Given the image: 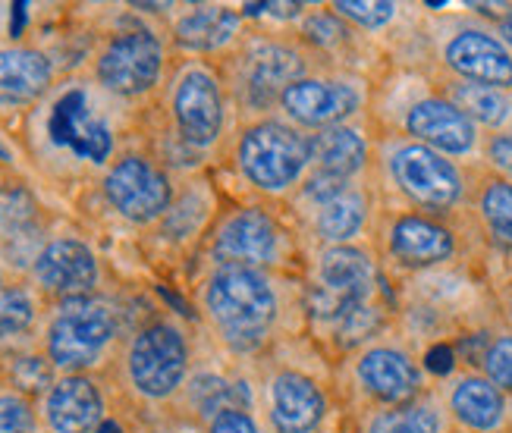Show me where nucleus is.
I'll return each mask as SVG.
<instances>
[{
    "label": "nucleus",
    "mask_w": 512,
    "mask_h": 433,
    "mask_svg": "<svg viewBox=\"0 0 512 433\" xmlns=\"http://www.w3.org/2000/svg\"><path fill=\"white\" fill-rule=\"evenodd\" d=\"M195 305L233 358H261L305 321L293 273L211 267L195 286Z\"/></svg>",
    "instance_id": "nucleus-1"
},
{
    "label": "nucleus",
    "mask_w": 512,
    "mask_h": 433,
    "mask_svg": "<svg viewBox=\"0 0 512 433\" xmlns=\"http://www.w3.org/2000/svg\"><path fill=\"white\" fill-rule=\"evenodd\" d=\"M110 104L117 101L104 95L92 79L54 85L29 120L32 154L38 164H48L60 173H104L117 157V123Z\"/></svg>",
    "instance_id": "nucleus-2"
},
{
    "label": "nucleus",
    "mask_w": 512,
    "mask_h": 433,
    "mask_svg": "<svg viewBox=\"0 0 512 433\" xmlns=\"http://www.w3.org/2000/svg\"><path fill=\"white\" fill-rule=\"evenodd\" d=\"M192 371L195 346L189 330L173 317H151L126 333L107 374L129 408L164 415L176 412Z\"/></svg>",
    "instance_id": "nucleus-3"
},
{
    "label": "nucleus",
    "mask_w": 512,
    "mask_h": 433,
    "mask_svg": "<svg viewBox=\"0 0 512 433\" xmlns=\"http://www.w3.org/2000/svg\"><path fill=\"white\" fill-rule=\"evenodd\" d=\"M233 95L220 60L186 57L176 60L161 88L164 123L158 135L164 142L183 145L198 161L217 154L227 142H233L230 113Z\"/></svg>",
    "instance_id": "nucleus-4"
},
{
    "label": "nucleus",
    "mask_w": 512,
    "mask_h": 433,
    "mask_svg": "<svg viewBox=\"0 0 512 433\" xmlns=\"http://www.w3.org/2000/svg\"><path fill=\"white\" fill-rule=\"evenodd\" d=\"M315 54H311L299 35L286 38L283 32H246L236 48L220 60V70L227 76L233 104L249 120L274 117L283 91L315 73Z\"/></svg>",
    "instance_id": "nucleus-5"
},
{
    "label": "nucleus",
    "mask_w": 512,
    "mask_h": 433,
    "mask_svg": "<svg viewBox=\"0 0 512 433\" xmlns=\"http://www.w3.org/2000/svg\"><path fill=\"white\" fill-rule=\"evenodd\" d=\"M374 164L390 192L403 201V211L450 217L469 204L475 170L428 145L384 132L374 145Z\"/></svg>",
    "instance_id": "nucleus-6"
},
{
    "label": "nucleus",
    "mask_w": 512,
    "mask_h": 433,
    "mask_svg": "<svg viewBox=\"0 0 512 433\" xmlns=\"http://www.w3.org/2000/svg\"><path fill=\"white\" fill-rule=\"evenodd\" d=\"M126 339L123 311L107 295H82L51 305L41 352L57 374H101Z\"/></svg>",
    "instance_id": "nucleus-7"
},
{
    "label": "nucleus",
    "mask_w": 512,
    "mask_h": 433,
    "mask_svg": "<svg viewBox=\"0 0 512 433\" xmlns=\"http://www.w3.org/2000/svg\"><path fill=\"white\" fill-rule=\"evenodd\" d=\"M230 161L255 195L286 201L311 173V135L283 117L249 120L233 132Z\"/></svg>",
    "instance_id": "nucleus-8"
},
{
    "label": "nucleus",
    "mask_w": 512,
    "mask_h": 433,
    "mask_svg": "<svg viewBox=\"0 0 512 433\" xmlns=\"http://www.w3.org/2000/svg\"><path fill=\"white\" fill-rule=\"evenodd\" d=\"M299 230L264 204H242L211 223L208 261L211 267H252L293 273L299 270Z\"/></svg>",
    "instance_id": "nucleus-9"
},
{
    "label": "nucleus",
    "mask_w": 512,
    "mask_h": 433,
    "mask_svg": "<svg viewBox=\"0 0 512 433\" xmlns=\"http://www.w3.org/2000/svg\"><path fill=\"white\" fill-rule=\"evenodd\" d=\"M170 48L148 26L123 29L101 44L92 63V82L120 104H136L158 95L170 73Z\"/></svg>",
    "instance_id": "nucleus-10"
},
{
    "label": "nucleus",
    "mask_w": 512,
    "mask_h": 433,
    "mask_svg": "<svg viewBox=\"0 0 512 433\" xmlns=\"http://www.w3.org/2000/svg\"><path fill=\"white\" fill-rule=\"evenodd\" d=\"M377 286H381L377 258L365 245L318 248L315 261H311V277L302 286L305 317L330 327L349 308L374 302Z\"/></svg>",
    "instance_id": "nucleus-11"
},
{
    "label": "nucleus",
    "mask_w": 512,
    "mask_h": 433,
    "mask_svg": "<svg viewBox=\"0 0 512 433\" xmlns=\"http://www.w3.org/2000/svg\"><path fill=\"white\" fill-rule=\"evenodd\" d=\"M101 195L107 208L132 226L161 223L176 198L170 170L151 151H120L101 173Z\"/></svg>",
    "instance_id": "nucleus-12"
},
{
    "label": "nucleus",
    "mask_w": 512,
    "mask_h": 433,
    "mask_svg": "<svg viewBox=\"0 0 512 433\" xmlns=\"http://www.w3.org/2000/svg\"><path fill=\"white\" fill-rule=\"evenodd\" d=\"M377 248L387 264L406 273H431L447 267L462 252V233L453 217L390 211L377 220Z\"/></svg>",
    "instance_id": "nucleus-13"
},
{
    "label": "nucleus",
    "mask_w": 512,
    "mask_h": 433,
    "mask_svg": "<svg viewBox=\"0 0 512 433\" xmlns=\"http://www.w3.org/2000/svg\"><path fill=\"white\" fill-rule=\"evenodd\" d=\"M255 390L271 433H321L330 396L318 374L280 358H264Z\"/></svg>",
    "instance_id": "nucleus-14"
},
{
    "label": "nucleus",
    "mask_w": 512,
    "mask_h": 433,
    "mask_svg": "<svg viewBox=\"0 0 512 433\" xmlns=\"http://www.w3.org/2000/svg\"><path fill=\"white\" fill-rule=\"evenodd\" d=\"M368 104V82L349 70H315L293 82L280 98L283 120L302 132H321L330 126L355 123Z\"/></svg>",
    "instance_id": "nucleus-15"
},
{
    "label": "nucleus",
    "mask_w": 512,
    "mask_h": 433,
    "mask_svg": "<svg viewBox=\"0 0 512 433\" xmlns=\"http://www.w3.org/2000/svg\"><path fill=\"white\" fill-rule=\"evenodd\" d=\"M393 135H403L418 145H428L440 154L453 157V161H481V145H484V132L465 117V113L450 104L440 95L434 85L428 91L409 98L403 110L396 113V120L390 123Z\"/></svg>",
    "instance_id": "nucleus-16"
},
{
    "label": "nucleus",
    "mask_w": 512,
    "mask_h": 433,
    "mask_svg": "<svg viewBox=\"0 0 512 433\" xmlns=\"http://www.w3.org/2000/svg\"><path fill=\"white\" fill-rule=\"evenodd\" d=\"M349 380L368 408L409 405L428 393L425 368L403 343H393V339H374L365 349L352 352Z\"/></svg>",
    "instance_id": "nucleus-17"
},
{
    "label": "nucleus",
    "mask_w": 512,
    "mask_h": 433,
    "mask_svg": "<svg viewBox=\"0 0 512 433\" xmlns=\"http://www.w3.org/2000/svg\"><path fill=\"white\" fill-rule=\"evenodd\" d=\"M101 261L95 248L79 236H51L44 239L26 280L38 289L44 302H66L82 295L101 292Z\"/></svg>",
    "instance_id": "nucleus-18"
},
{
    "label": "nucleus",
    "mask_w": 512,
    "mask_h": 433,
    "mask_svg": "<svg viewBox=\"0 0 512 433\" xmlns=\"http://www.w3.org/2000/svg\"><path fill=\"white\" fill-rule=\"evenodd\" d=\"M440 73L462 82L512 91V51L487 26H456L440 41Z\"/></svg>",
    "instance_id": "nucleus-19"
},
{
    "label": "nucleus",
    "mask_w": 512,
    "mask_h": 433,
    "mask_svg": "<svg viewBox=\"0 0 512 433\" xmlns=\"http://www.w3.org/2000/svg\"><path fill=\"white\" fill-rule=\"evenodd\" d=\"M44 433H98L107 424L101 374H60L38 399Z\"/></svg>",
    "instance_id": "nucleus-20"
},
{
    "label": "nucleus",
    "mask_w": 512,
    "mask_h": 433,
    "mask_svg": "<svg viewBox=\"0 0 512 433\" xmlns=\"http://www.w3.org/2000/svg\"><path fill=\"white\" fill-rule=\"evenodd\" d=\"M374 217V192L368 179L352 182L349 189L315 204V208L296 211V226L302 236H311L321 248L333 245H359V239L371 230Z\"/></svg>",
    "instance_id": "nucleus-21"
},
{
    "label": "nucleus",
    "mask_w": 512,
    "mask_h": 433,
    "mask_svg": "<svg viewBox=\"0 0 512 433\" xmlns=\"http://www.w3.org/2000/svg\"><path fill=\"white\" fill-rule=\"evenodd\" d=\"M57 85L54 60L32 44H0V113L35 110Z\"/></svg>",
    "instance_id": "nucleus-22"
},
{
    "label": "nucleus",
    "mask_w": 512,
    "mask_h": 433,
    "mask_svg": "<svg viewBox=\"0 0 512 433\" xmlns=\"http://www.w3.org/2000/svg\"><path fill=\"white\" fill-rule=\"evenodd\" d=\"M242 13L217 4H198L180 13L170 26V44L186 57H227L246 35Z\"/></svg>",
    "instance_id": "nucleus-23"
},
{
    "label": "nucleus",
    "mask_w": 512,
    "mask_h": 433,
    "mask_svg": "<svg viewBox=\"0 0 512 433\" xmlns=\"http://www.w3.org/2000/svg\"><path fill=\"white\" fill-rule=\"evenodd\" d=\"M440 399L453 427L465 433H503L509 427V396L497 390L481 371L453 377Z\"/></svg>",
    "instance_id": "nucleus-24"
},
{
    "label": "nucleus",
    "mask_w": 512,
    "mask_h": 433,
    "mask_svg": "<svg viewBox=\"0 0 512 433\" xmlns=\"http://www.w3.org/2000/svg\"><path fill=\"white\" fill-rule=\"evenodd\" d=\"M374 167V145L362 126H330L311 132V173H324L330 179L362 182Z\"/></svg>",
    "instance_id": "nucleus-25"
},
{
    "label": "nucleus",
    "mask_w": 512,
    "mask_h": 433,
    "mask_svg": "<svg viewBox=\"0 0 512 433\" xmlns=\"http://www.w3.org/2000/svg\"><path fill=\"white\" fill-rule=\"evenodd\" d=\"M434 88L456 104L481 132H512V91L462 82L447 73L434 76Z\"/></svg>",
    "instance_id": "nucleus-26"
},
{
    "label": "nucleus",
    "mask_w": 512,
    "mask_h": 433,
    "mask_svg": "<svg viewBox=\"0 0 512 433\" xmlns=\"http://www.w3.org/2000/svg\"><path fill=\"white\" fill-rule=\"evenodd\" d=\"M469 208L487 242L497 245L500 252H512V179L481 164L472 179Z\"/></svg>",
    "instance_id": "nucleus-27"
},
{
    "label": "nucleus",
    "mask_w": 512,
    "mask_h": 433,
    "mask_svg": "<svg viewBox=\"0 0 512 433\" xmlns=\"http://www.w3.org/2000/svg\"><path fill=\"white\" fill-rule=\"evenodd\" d=\"M41 236V204L35 192L13 176H0V255L13 270L19 245Z\"/></svg>",
    "instance_id": "nucleus-28"
},
{
    "label": "nucleus",
    "mask_w": 512,
    "mask_h": 433,
    "mask_svg": "<svg viewBox=\"0 0 512 433\" xmlns=\"http://www.w3.org/2000/svg\"><path fill=\"white\" fill-rule=\"evenodd\" d=\"M359 433H447V408L440 393H425L396 408H368Z\"/></svg>",
    "instance_id": "nucleus-29"
},
{
    "label": "nucleus",
    "mask_w": 512,
    "mask_h": 433,
    "mask_svg": "<svg viewBox=\"0 0 512 433\" xmlns=\"http://www.w3.org/2000/svg\"><path fill=\"white\" fill-rule=\"evenodd\" d=\"M41 308L44 299L22 273L0 277V343L32 333L44 314Z\"/></svg>",
    "instance_id": "nucleus-30"
},
{
    "label": "nucleus",
    "mask_w": 512,
    "mask_h": 433,
    "mask_svg": "<svg viewBox=\"0 0 512 433\" xmlns=\"http://www.w3.org/2000/svg\"><path fill=\"white\" fill-rule=\"evenodd\" d=\"M205 186L208 182H186V189L176 192L170 211L158 223L164 239L183 245V242L195 239L198 233H205V226L214 217V195Z\"/></svg>",
    "instance_id": "nucleus-31"
},
{
    "label": "nucleus",
    "mask_w": 512,
    "mask_h": 433,
    "mask_svg": "<svg viewBox=\"0 0 512 433\" xmlns=\"http://www.w3.org/2000/svg\"><path fill=\"white\" fill-rule=\"evenodd\" d=\"M384 327H387V308L374 299V302L349 308L327 330H330L333 346H337L340 352H359L368 343H374L377 333H381Z\"/></svg>",
    "instance_id": "nucleus-32"
},
{
    "label": "nucleus",
    "mask_w": 512,
    "mask_h": 433,
    "mask_svg": "<svg viewBox=\"0 0 512 433\" xmlns=\"http://www.w3.org/2000/svg\"><path fill=\"white\" fill-rule=\"evenodd\" d=\"M38 399L0 380V433H41Z\"/></svg>",
    "instance_id": "nucleus-33"
},
{
    "label": "nucleus",
    "mask_w": 512,
    "mask_h": 433,
    "mask_svg": "<svg viewBox=\"0 0 512 433\" xmlns=\"http://www.w3.org/2000/svg\"><path fill=\"white\" fill-rule=\"evenodd\" d=\"M330 10L349 26H359L365 32L387 29L399 16V4H387V0H368V4L365 0H340V4H330Z\"/></svg>",
    "instance_id": "nucleus-34"
},
{
    "label": "nucleus",
    "mask_w": 512,
    "mask_h": 433,
    "mask_svg": "<svg viewBox=\"0 0 512 433\" xmlns=\"http://www.w3.org/2000/svg\"><path fill=\"white\" fill-rule=\"evenodd\" d=\"M481 374L491 380L497 390L512 396V330L509 327L491 333V343H487V352L481 361Z\"/></svg>",
    "instance_id": "nucleus-35"
},
{
    "label": "nucleus",
    "mask_w": 512,
    "mask_h": 433,
    "mask_svg": "<svg viewBox=\"0 0 512 433\" xmlns=\"http://www.w3.org/2000/svg\"><path fill=\"white\" fill-rule=\"evenodd\" d=\"M205 433H267L264 424L258 421L255 408L246 405H230L224 412H217L208 424Z\"/></svg>",
    "instance_id": "nucleus-36"
},
{
    "label": "nucleus",
    "mask_w": 512,
    "mask_h": 433,
    "mask_svg": "<svg viewBox=\"0 0 512 433\" xmlns=\"http://www.w3.org/2000/svg\"><path fill=\"white\" fill-rule=\"evenodd\" d=\"M481 161L487 170L512 179V132H484Z\"/></svg>",
    "instance_id": "nucleus-37"
},
{
    "label": "nucleus",
    "mask_w": 512,
    "mask_h": 433,
    "mask_svg": "<svg viewBox=\"0 0 512 433\" xmlns=\"http://www.w3.org/2000/svg\"><path fill=\"white\" fill-rule=\"evenodd\" d=\"M456 361H459V358H456L453 343H434V346L425 352V361H421V368L431 371V374H437V377H447V374H453Z\"/></svg>",
    "instance_id": "nucleus-38"
},
{
    "label": "nucleus",
    "mask_w": 512,
    "mask_h": 433,
    "mask_svg": "<svg viewBox=\"0 0 512 433\" xmlns=\"http://www.w3.org/2000/svg\"><path fill=\"white\" fill-rule=\"evenodd\" d=\"M154 433H205V427H202V424H195V421H189V418H176V421H170V424H161Z\"/></svg>",
    "instance_id": "nucleus-39"
},
{
    "label": "nucleus",
    "mask_w": 512,
    "mask_h": 433,
    "mask_svg": "<svg viewBox=\"0 0 512 433\" xmlns=\"http://www.w3.org/2000/svg\"><path fill=\"white\" fill-rule=\"evenodd\" d=\"M500 311H503V321L512 330V280L500 289Z\"/></svg>",
    "instance_id": "nucleus-40"
},
{
    "label": "nucleus",
    "mask_w": 512,
    "mask_h": 433,
    "mask_svg": "<svg viewBox=\"0 0 512 433\" xmlns=\"http://www.w3.org/2000/svg\"><path fill=\"white\" fill-rule=\"evenodd\" d=\"M497 35L503 38V44L512 51V7L500 16V22H497Z\"/></svg>",
    "instance_id": "nucleus-41"
},
{
    "label": "nucleus",
    "mask_w": 512,
    "mask_h": 433,
    "mask_svg": "<svg viewBox=\"0 0 512 433\" xmlns=\"http://www.w3.org/2000/svg\"><path fill=\"white\" fill-rule=\"evenodd\" d=\"M10 273H13V270H10V264L4 261V255H0V277H10Z\"/></svg>",
    "instance_id": "nucleus-42"
},
{
    "label": "nucleus",
    "mask_w": 512,
    "mask_h": 433,
    "mask_svg": "<svg viewBox=\"0 0 512 433\" xmlns=\"http://www.w3.org/2000/svg\"><path fill=\"white\" fill-rule=\"evenodd\" d=\"M447 433H465V430H459V427H447Z\"/></svg>",
    "instance_id": "nucleus-43"
}]
</instances>
